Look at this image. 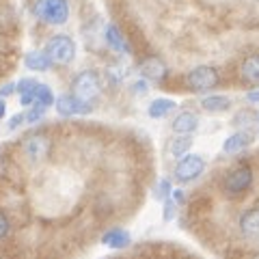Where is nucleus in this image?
Instances as JSON below:
<instances>
[{"label": "nucleus", "instance_id": "1", "mask_svg": "<svg viewBox=\"0 0 259 259\" xmlns=\"http://www.w3.org/2000/svg\"><path fill=\"white\" fill-rule=\"evenodd\" d=\"M32 11L41 22L50 26H61L69 20V3L67 0H37Z\"/></svg>", "mask_w": 259, "mask_h": 259}, {"label": "nucleus", "instance_id": "2", "mask_svg": "<svg viewBox=\"0 0 259 259\" xmlns=\"http://www.w3.org/2000/svg\"><path fill=\"white\" fill-rule=\"evenodd\" d=\"M71 93L78 100H82L87 104H93L102 93V78L97 71H80L71 82Z\"/></svg>", "mask_w": 259, "mask_h": 259}, {"label": "nucleus", "instance_id": "3", "mask_svg": "<svg viewBox=\"0 0 259 259\" xmlns=\"http://www.w3.org/2000/svg\"><path fill=\"white\" fill-rule=\"evenodd\" d=\"M218 80H221V76H218V71L214 67H209V65H199V67H194L186 74L184 82L194 93H205V91L216 89Z\"/></svg>", "mask_w": 259, "mask_h": 259}, {"label": "nucleus", "instance_id": "4", "mask_svg": "<svg viewBox=\"0 0 259 259\" xmlns=\"http://www.w3.org/2000/svg\"><path fill=\"white\" fill-rule=\"evenodd\" d=\"M250 186H253V168L242 164V166L231 168V171L225 175L223 192L227 197H240V194H244Z\"/></svg>", "mask_w": 259, "mask_h": 259}, {"label": "nucleus", "instance_id": "5", "mask_svg": "<svg viewBox=\"0 0 259 259\" xmlns=\"http://www.w3.org/2000/svg\"><path fill=\"white\" fill-rule=\"evenodd\" d=\"M52 149V141L46 134H28L24 136L20 143V151L30 164H39L48 158V153Z\"/></svg>", "mask_w": 259, "mask_h": 259}, {"label": "nucleus", "instance_id": "6", "mask_svg": "<svg viewBox=\"0 0 259 259\" xmlns=\"http://www.w3.org/2000/svg\"><path fill=\"white\" fill-rule=\"evenodd\" d=\"M46 54L50 56L54 65H69L76 56V44L67 35H54L46 44Z\"/></svg>", "mask_w": 259, "mask_h": 259}, {"label": "nucleus", "instance_id": "7", "mask_svg": "<svg viewBox=\"0 0 259 259\" xmlns=\"http://www.w3.org/2000/svg\"><path fill=\"white\" fill-rule=\"evenodd\" d=\"M205 171V160L201 156H186L180 160V164L175 166V180L180 184H190L197 177H201Z\"/></svg>", "mask_w": 259, "mask_h": 259}, {"label": "nucleus", "instance_id": "8", "mask_svg": "<svg viewBox=\"0 0 259 259\" xmlns=\"http://www.w3.org/2000/svg\"><path fill=\"white\" fill-rule=\"evenodd\" d=\"M54 106H56V112H59L61 117H74V115H87V112H91V104L78 100L74 93L56 97Z\"/></svg>", "mask_w": 259, "mask_h": 259}, {"label": "nucleus", "instance_id": "9", "mask_svg": "<svg viewBox=\"0 0 259 259\" xmlns=\"http://www.w3.org/2000/svg\"><path fill=\"white\" fill-rule=\"evenodd\" d=\"M141 74L147 78V80H153V82H160V80H164L168 69L164 61H160L158 56H149V59H145L141 63Z\"/></svg>", "mask_w": 259, "mask_h": 259}, {"label": "nucleus", "instance_id": "10", "mask_svg": "<svg viewBox=\"0 0 259 259\" xmlns=\"http://www.w3.org/2000/svg\"><path fill=\"white\" fill-rule=\"evenodd\" d=\"M250 143H253V132H250V130H238L236 134H231L229 139L225 141L223 151L227 153V156H233V153L246 149Z\"/></svg>", "mask_w": 259, "mask_h": 259}, {"label": "nucleus", "instance_id": "11", "mask_svg": "<svg viewBox=\"0 0 259 259\" xmlns=\"http://www.w3.org/2000/svg\"><path fill=\"white\" fill-rule=\"evenodd\" d=\"M240 231H242L244 238L259 242V207H253V209H248V212L242 214Z\"/></svg>", "mask_w": 259, "mask_h": 259}, {"label": "nucleus", "instance_id": "12", "mask_svg": "<svg viewBox=\"0 0 259 259\" xmlns=\"http://www.w3.org/2000/svg\"><path fill=\"white\" fill-rule=\"evenodd\" d=\"M171 127H173L175 134H192L194 130L199 127V117L194 115V112H190V110H182L180 115L173 119Z\"/></svg>", "mask_w": 259, "mask_h": 259}, {"label": "nucleus", "instance_id": "13", "mask_svg": "<svg viewBox=\"0 0 259 259\" xmlns=\"http://www.w3.org/2000/svg\"><path fill=\"white\" fill-rule=\"evenodd\" d=\"M240 78L246 84H259V54L246 56L240 65Z\"/></svg>", "mask_w": 259, "mask_h": 259}, {"label": "nucleus", "instance_id": "14", "mask_svg": "<svg viewBox=\"0 0 259 259\" xmlns=\"http://www.w3.org/2000/svg\"><path fill=\"white\" fill-rule=\"evenodd\" d=\"M102 242L108 248H125V246H130L132 238H130V233L125 229H119V227H115V229H110V231L104 233Z\"/></svg>", "mask_w": 259, "mask_h": 259}, {"label": "nucleus", "instance_id": "15", "mask_svg": "<svg viewBox=\"0 0 259 259\" xmlns=\"http://www.w3.org/2000/svg\"><path fill=\"white\" fill-rule=\"evenodd\" d=\"M24 65H26L28 69H32V71H46L52 65V61H50V56H48L46 52L32 50V52H28L26 56H24Z\"/></svg>", "mask_w": 259, "mask_h": 259}, {"label": "nucleus", "instance_id": "16", "mask_svg": "<svg viewBox=\"0 0 259 259\" xmlns=\"http://www.w3.org/2000/svg\"><path fill=\"white\" fill-rule=\"evenodd\" d=\"M201 108L207 112H225L231 108V100L227 95H207L201 102Z\"/></svg>", "mask_w": 259, "mask_h": 259}, {"label": "nucleus", "instance_id": "17", "mask_svg": "<svg viewBox=\"0 0 259 259\" xmlns=\"http://www.w3.org/2000/svg\"><path fill=\"white\" fill-rule=\"evenodd\" d=\"M190 147H192L190 134H180L177 139L171 141V145H168V156L171 158H184Z\"/></svg>", "mask_w": 259, "mask_h": 259}, {"label": "nucleus", "instance_id": "18", "mask_svg": "<svg viewBox=\"0 0 259 259\" xmlns=\"http://www.w3.org/2000/svg\"><path fill=\"white\" fill-rule=\"evenodd\" d=\"M106 41H108V46H110L115 52H123V54L130 52V48H127V44H125L123 35H121V30L115 26V24H110V26L106 28Z\"/></svg>", "mask_w": 259, "mask_h": 259}, {"label": "nucleus", "instance_id": "19", "mask_svg": "<svg viewBox=\"0 0 259 259\" xmlns=\"http://www.w3.org/2000/svg\"><path fill=\"white\" fill-rule=\"evenodd\" d=\"M173 108H175V102L173 100H164V97H162V100H153L151 102V106H149L147 112H149L151 119H162V117H166Z\"/></svg>", "mask_w": 259, "mask_h": 259}, {"label": "nucleus", "instance_id": "20", "mask_svg": "<svg viewBox=\"0 0 259 259\" xmlns=\"http://www.w3.org/2000/svg\"><path fill=\"white\" fill-rule=\"evenodd\" d=\"M35 104H37V106H41V108H48V106H52V104H54V93H52V89L48 84H39L37 87Z\"/></svg>", "mask_w": 259, "mask_h": 259}, {"label": "nucleus", "instance_id": "21", "mask_svg": "<svg viewBox=\"0 0 259 259\" xmlns=\"http://www.w3.org/2000/svg\"><path fill=\"white\" fill-rule=\"evenodd\" d=\"M255 123V115L250 110H240L236 117H233V125L238 130H250V125Z\"/></svg>", "mask_w": 259, "mask_h": 259}, {"label": "nucleus", "instance_id": "22", "mask_svg": "<svg viewBox=\"0 0 259 259\" xmlns=\"http://www.w3.org/2000/svg\"><path fill=\"white\" fill-rule=\"evenodd\" d=\"M175 212H177V201L171 199V197H166L164 199V209H162V221H173L175 218Z\"/></svg>", "mask_w": 259, "mask_h": 259}, {"label": "nucleus", "instance_id": "23", "mask_svg": "<svg viewBox=\"0 0 259 259\" xmlns=\"http://www.w3.org/2000/svg\"><path fill=\"white\" fill-rule=\"evenodd\" d=\"M171 192H173V188H171V182H168V180H162V182L158 184L156 199H162V201H164L166 197H171Z\"/></svg>", "mask_w": 259, "mask_h": 259}, {"label": "nucleus", "instance_id": "24", "mask_svg": "<svg viewBox=\"0 0 259 259\" xmlns=\"http://www.w3.org/2000/svg\"><path fill=\"white\" fill-rule=\"evenodd\" d=\"M44 110H46V108H41V106L30 108L26 115H24V117H26V123H37V121H41V119H44Z\"/></svg>", "mask_w": 259, "mask_h": 259}, {"label": "nucleus", "instance_id": "25", "mask_svg": "<svg viewBox=\"0 0 259 259\" xmlns=\"http://www.w3.org/2000/svg\"><path fill=\"white\" fill-rule=\"evenodd\" d=\"M37 87H39V84H37ZM37 87H32V89H28V91H22V93H20V102H22V106H30V104H35Z\"/></svg>", "mask_w": 259, "mask_h": 259}, {"label": "nucleus", "instance_id": "26", "mask_svg": "<svg viewBox=\"0 0 259 259\" xmlns=\"http://www.w3.org/2000/svg\"><path fill=\"white\" fill-rule=\"evenodd\" d=\"M9 231H11V221L7 218V214L0 209V240H5L7 236H9Z\"/></svg>", "mask_w": 259, "mask_h": 259}, {"label": "nucleus", "instance_id": "27", "mask_svg": "<svg viewBox=\"0 0 259 259\" xmlns=\"http://www.w3.org/2000/svg\"><path fill=\"white\" fill-rule=\"evenodd\" d=\"M39 82L37 80H32V78H24V80H20L18 82V91L22 93V91H28V89H32V87H37Z\"/></svg>", "mask_w": 259, "mask_h": 259}, {"label": "nucleus", "instance_id": "28", "mask_svg": "<svg viewBox=\"0 0 259 259\" xmlns=\"http://www.w3.org/2000/svg\"><path fill=\"white\" fill-rule=\"evenodd\" d=\"M123 78H125V69L123 67H112L110 69V80L112 82H121Z\"/></svg>", "mask_w": 259, "mask_h": 259}, {"label": "nucleus", "instance_id": "29", "mask_svg": "<svg viewBox=\"0 0 259 259\" xmlns=\"http://www.w3.org/2000/svg\"><path fill=\"white\" fill-rule=\"evenodd\" d=\"M24 119H26L24 115H13V117L9 119V130H15V127H20Z\"/></svg>", "mask_w": 259, "mask_h": 259}, {"label": "nucleus", "instance_id": "30", "mask_svg": "<svg viewBox=\"0 0 259 259\" xmlns=\"http://www.w3.org/2000/svg\"><path fill=\"white\" fill-rule=\"evenodd\" d=\"M13 91H18V84H5L3 89H0V97H7V95H11Z\"/></svg>", "mask_w": 259, "mask_h": 259}, {"label": "nucleus", "instance_id": "31", "mask_svg": "<svg viewBox=\"0 0 259 259\" xmlns=\"http://www.w3.org/2000/svg\"><path fill=\"white\" fill-rule=\"evenodd\" d=\"M173 199L177 201V203H184V201H186V194H184L182 190H175V192H173Z\"/></svg>", "mask_w": 259, "mask_h": 259}, {"label": "nucleus", "instance_id": "32", "mask_svg": "<svg viewBox=\"0 0 259 259\" xmlns=\"http://www.w3.org/2000/svg\"><path fill=\"white\" fill-rule=\"evenodd\" d=\"M134 91H136V93H145V91H147V84H145L143 80H141V82L134 84Z\"/></svg>", "mask_w": 259, "mask_h": 259}, {"label": "nucleus", "instance_id": "33", "mask_svg": "<svg viewBox=\"0 0 259 259\" xmlns=\"http://www.w3.org/2000/svg\"><path fill=\"white\" fill-rule=\"evenodd\" d=\"M246 100L253 102V104H257V102H259V91H250V93L246 95Z\"/></svg>", "mask_w": 259, "mask_h": 259}, {"label": "nucleus", "instance_id": "34", "mask_svg": "<svg viewBox=\"0 0 259 259\" xmlns=\"http://www.w3.org/2000/svg\"><path fill=\"white\" fill-rule=\"evenodd\" d=\"M5 112H7V104H5L3 100H0V119L5 117Z\"/></svg>", "mask_w": 259, "mask_h": 259}, {"label": "nucleus", "instance_id": "35", "mask_svg": "<svg viewBox=\"0 0 259 259\" xmlns=\"http://www.w3.org/2000/svg\"><path fill=\"white\" fill-rule=\"evenodd\" d=\"M257 119H259V117H257Z\"/></svg>", "mask_w": 259, "mask_h": 259}]
</instances>
